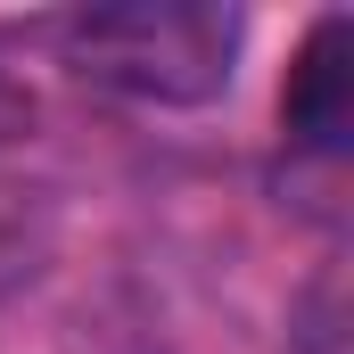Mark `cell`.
<instances>
[{
	"label": "cell",
	"instance_id": "2",
	"mask_svg": "<svg viewBox=\"0 0 354 354\" xmlns=\"http://www.w3.org/2000/svg\"><path fill=\"white\" fill-rule=\"evenodd\" d=\"M354 115V66H346V17H313L305 41L288 50V75H280V140L288 149H313L330 157L346 140Z\"/></svg>",
	"mask_w": 354,
	"mask_h": 354
},
{
	"label": "cell",
	"instance_id": "1",
	"mask_svg": "<svg viewBox=\"0 0 354 354\" xmlns=\"http://www.w3.org/2000/svg\"><path fill=\"white\" fill-rule=\"evenodd\" d=\"M248 25L231 8H83L50 25L66 75L132 107H206L231 91Z\"/></svg>",
	"mask_w": 354,
	"mask_h": 354
}]
</instances>
